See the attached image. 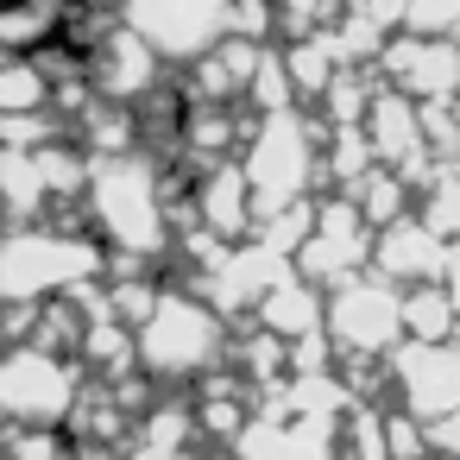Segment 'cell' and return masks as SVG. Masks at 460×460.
<instances>
[{"mask_svg":"<svg viewBox=\"0 0 460 460\" xmlns=\"http://www.w3.org/2000/svg\"><path fill=\"white\" fill-rule=\"evenodd\" d=\"M391 64V83L416 102H454L460 95V51L447 32H410L385 51Z\"/></svg>","mask_w":460,"mask_h":460,"instance_id":"6da1fadb","label":"cell"},{"mask_svg":"<svg viewBox=\"0 0 460 460\" xmlns=\"http://www.w3.org/2000/svg\"><path fill=\"white\" fill-rule=\"evenodd\" d=\"M397 385L410 397V416L441 422L447 410H460V334L454 341H416V353H403Z\"/></svg>","mask_w":460,"mask_h":460,"instance_id":"7a4b0ae2","label":"cell"},{"mask_svg":"<svg viewBox=\"0 0 460 460\" xmlns=\"http://www.w3.org/2000/svg\"><path fill=\"white\" fill-rule=\"evenodd\" d=\"M334 334L347 347H366V353L391 347L403 334V296L391 284H347L334 296Z\"/></svg>","mask_w":460,"mask_h":460,"instance_id":"3957f363","label":"cell"},{"mask_svg":"<svg viewBox=\"0 0 460 460\" xmlns=\"http://www.w3.org/2000/svg\"><path fill=\"white\" fill-rule=\"evenodd\" d=\"M378 265H385V278L429 284V278H441V265H447V240H441L429 221H391V234H385V246H378Z\"/></svg>","mask_w":460,"mask_h":460,"instance_id":"277c9868","label":"cell"},{"mask_svg":"<svg viewBox=\"0 0 460 460\" xmlns=\"http://www.w3.org/2000/svg\"><path fill=\"white\" fill-rule=\"evenodd\" d=\"M403 334H416V341H454L460 334V309H454L441 278H429L403 296Z\"/></svg>","mask_w":460,"mask_h":460,"instance_id":"5b68a950","label":"cell"},{"mask_svg":"<svg viewBox=\"0 0 460 460\" xmlns=\"http://www.w3.org/2000/svg\"><path fill=\"white\" fill-rule=\"evenodd\" d=\"M441 240H460V171H441L429 183V215H422Z\"/></svg>","mask_w":460,"mask_h":460,"instance_id":"8992f818","label":"cell"},{"mask_svg":"<svg viewBox=\"0 0 460 460\" xmlns=\"http://www.w3.org/2000/svg\"><path fill=\"white\" fill-rule=\"evenodd\" d=\"M410 32H454L460 26V0H403Z\"/></svg>","mask_w":460,"mask_h":460,"instance_id":"52a82bcc","label":"cell"},{"mask_svg":"<svg viewBox=\"0 0 460 460\" xmlns=\"http://www.w3.org/2000/svg\"><path fill=\"white\" fill-rule=\"evenodd\" d=\"M359 196H366V208H372L366 221H397V208H403V177H372Z\"/></svg>","mask_w":460,"mask_h":460,"instance_id":"ba28073f","label":"cell"},{"mask_svg":"<svg viewBox=\"0 0 460 460\" xmlns=\"http://www.w3.org/2000/svg\"><path fill=\"white\" fill-rule=\"evenodd\" d=\"M271 309H278V315H271V322H278V328H290V334H296V328H309V315H315V296H303V290H284V296H278V303H271Z\"/></svg>","mask_w":460,"mask_h":460,"instance_id":"9c48e42d","label":"cell"},{"mask_svg":"<svg viewBox=\"0 0 460 460\" xmlns=\"http://www.w3.org/2000/svg\"><path fill=\"white\" fill-rule=\"evenodd\" d=\"M435 441H441V454H454V460H460V410H447V416L435 422Z\"/></svg>","mask_w":460,"mask_h":460,"instance_id":"30bf717a","label":"cell"},{"mask_svg":"<svg viewBox=\"0 0 460 460\" xmlns=\"http://www.w3.org/2000/svg\"><path fill=\"white\" fill-rule=\"evenodd\" d=\"M447 39H454V51H460V26H454V32H447Z\"/></svg>","mask_w":460,"mask_h":460,"instance_id":"8fae6325","label":"cell"},{"mask_svg":"<svg viewBox=\"0 0 460 460\" xmlns=\"http://www.w3.org/2000/svg\"><path fill=\"white\" fill-rule=\"evenodd\" d=\"M447 460H454V454H447Z\"/></svg>","mask_w":460,"mask_h":460,"instance_id":"7c38bea8","label":"cell"}]
</instances>
